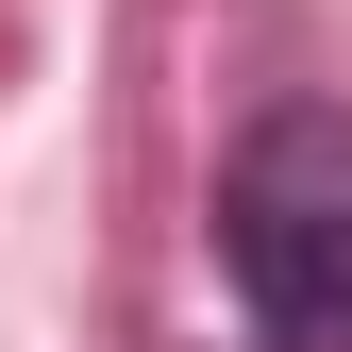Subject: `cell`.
<instances>
[{"mask_svg": "<svg viewBox=\"0 0 352 352\" xmlns=\"http://www.w3.org/2000/svg\"><path fill=\"white\" fill-rule=\"evenodd\" d=\"M218 252H235V302L269 352H352V118L336 101H285L235 135Z\"/></svg>", "mask_w": 352, "mask_h": 352, "instance_id": "1", "label": "cell"}]
</instances>
